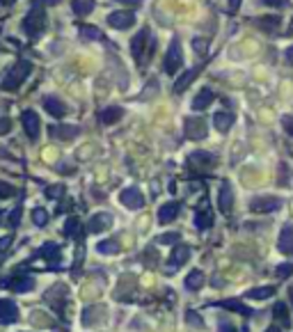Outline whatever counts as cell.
I'll use <instances>...</instances> for the list:
<instances>
[{
	"label": "cell",
	"instance_id": "obj_1",
	"mask_svg": "<svg viewBox=\"0 0 293 332\" xmlns=\"http://www.w3.org/2000/svg\"><path fill=\"white\" fill-rule=\"evenodd\" d=\"M44 28H46V12H44L42 2L39 0H34L32 7H30V12L26 14V18H23V30H26L28 37H39V34L44 32Z\"/></svg>",
	"mask_w": 293,
	"mask_h": 332
},
{
	"label": "cell",
	"instance_id": "obj_2",
	"mask_svg": "<svg viewBox=\"0 0 293 332\" xmlns=\"http://www.w3.org/2000/svg\"><path fill=\"white\" fill-rule=\"evenodd\" d=\"M30 71H32V62L18 60L16 64L10 69V74L5 76L2 85H0V88H2V92H14V90H18L23 85V80L30 76Z\"/></svg>",
	"mask_w": 293,
	"mask_h": 332
},
{
	"label": "cell",
	"instance_id": "obj_3",
	"mask_svg": "<svg viewBox=\"0 0 293 332\" xmlns=\"http://www.w3.org/2000/svg\"><path fill=\"white\" fill-rule=\"evenodd\" d=\"M181 64H184V53H181V42L176 37L170 42V48L168 53H165V62H163V69L165 74H170V76H174L176 71L181 69Z\"/></svg>",
	"mask_w": 293,
	"mask_h": 332
},
{
	"label": "cell",
	"instance_id": "obj_4",
	"mask_svg": "<svg viewBox=\"0 0 293 332\" xmlns=\"http://www.w3.org/2000/svg\"><path fill=\"white\" fill-rule=\"evenodd\" d=\"M184 133L190 140H202L206 138V124L202 117H186L184 120Z\"/></svg>",
	"mask_w": 293,
	"mask_h": 332
},
{
	"label": "cell",
	"instance_id": "obj_5",
	"mask_svg": "<svg viewBox=\"0 0 293 332\" xmlns=\"http://www.w3.org/2000/svg\"><path fill=\"white\" fill-rule=\"evenodd\" d=\"M21 124H23V131L30 140H37L39 138V131H42V122H39L37 112L34 110H23L21 114Z\"/></svg>",
	"mask_w": 293,
	"mask_h": 332
},
{
	"label": "cell",
	"instance_id": "obj_6",
	"mask_svg": "<svg viewBox=\"0 0 293 332\" xmlns=\"http://www.w3.org/2000/svg\"><path fill=\"white\" fill-rule=\"evenodd\" d=\"M149 37H152V30H149V28H142L140 32L133 37V42H130V53H133V60H136L138 64L144 60V44Z\"/></svg>",
	"mask_w": 293,
	"mask_h": 332
},
{
	"label": "cell",
	"instance_id": "obj_7",
	"mask_svg": "<svg viewBox=\"0 0 293 332\" xmlns=\"http://www.w3.org/2000/svg\"><path fill=\"white\" fill-rule=\"evenodd\" d=\"M120 202L124 204L126 208H142V206H144V197H142V192L138 190L136 186L124 188V190L120 192Z\"/></svg>",
	"mask_w": 293,
	"mask_h": 332
},
{
	"label": "cell",
	"instance_id": "obj_8",
	"mask_svg": "<svg viewBox=\"0 0 293 332\" xmlns=\"http://www.w3.org/2000/svg\"><path fill=\"white\" fill-rule=\"evenodd\" d=\"M234 206V190H232V184L229 181H222L220 188H218V208L220 213H229Z\"/></svg>",
	"mask_w": 293,
	"mask_h": 332
},
{
	"label": "cell",
	"instance_id": "obj_9",
	"mask_svg": "<svg viewBox=\"0 0 293 332\" xmlns=\"http://www.w3.org/2000/svg\"><path fill=\"white\" fill-rule=\"evenodd\" d=\"M108 23H110V28H114V30H126V28H130L133 23H136V16H133L130 12H110Z\"/></svg>",
	"mask_w": 293,
	"mask_h": 332
},
{
	"label": "cell",
	"instance_id": "obj_10",
	"mask_svg": "<svg viewBox=\"0 0 293 332\" xmlns=\"http://www.w3.org/2000/svg\"><path fill=\"white\" fill-rule=\"evenodd\" d=\"M2 286H10L14 294H26V291H30L34 286V280L30 275H16V278H12V280H5Z\"/></svg>",
	"mask_w": 293,
	"mask_h": 332
},
{
	"label": "cell",
	"instance_id": "obj_11",
	"mask_svg": "<svg viewBox=\"0 0 293 332\" xmlns=\"http://www.w3.org/2000/svg\"><path fill=\"white\" fill-rule=\"evenodd\" d=\"M277 208H280V200L277 197H256L250 204L252 213H270V211H277Z\"/></svg>",
	"mask_w": 293,
	"mask_h": 332
},
{
	"label": "cell",
	"instance_id": "obj_12",
	"mask_svg": "<svg viewBox=\"0 0 293 332\" xmlns=\"http://www.w3.org/2000/svg\"><path fill=\"white\" fill-rule=\"evenodd\" d=\"M110 227H112V216H110V213H94L90 224H87V229H90L92 234H101V232H106V229H110Z\"/></svg>",
	"mask_w": 293,
	"mask_h": 332
},
{
	"label": "cell",
	"instance_id": "obj_13",
	"mask_svg": "<svg viewBox=\"0 0 293 332\" xmlns=\"http://www.w3.org/2000/svg\"><path fill=\"white\" fill-rule=\"evenodd\" d=\"M277 250L282 254H293V224H284L277 238Z\"/></svg>",
	"mask_w": 293,
	"mask_h": 332
},
{
	"label": "cell",
	"instance_id": "obj_14",
	"mask_svg": "<svg viewBox=\"0 0 293 332\" xmlns=\"http://www.w3.org/2000/svg\"><path fill=\"white\" fill-rule=\"evenodd\" d=\"M179 202H165L163 206L158 208V222L160 224H168V222H174L176 216H179Z\"/></svg>",
	"mask_w": 293,
	"mask_h": 332
},
{
	"label": "cell",
	"instance_id": "obj_15",
	"mask_svg": "<svg viewBox=\"0 0 293 332\" xmlns=\"http://www.w3.org/2000/svg\"><path fill=\"white\" fill-rule=\"evenodd\" d=\"M18 318V307L7 298H0V323H14Z\"/></svg>",
	"mask_w": 293,
	"mask_h": 332
},
{
	"label": "cell",
	"instance_id": "obj_16",
	"mask_svg": "<svg viewBox=\"0 0 293 332\" xmlns=\"http://www.w3.org/2000/svg\"><path fill=\"white\" fill-rule=\"evenodd\" d=\"M234 112H229V110H220V112L213 114V126L218 128V133H227L229 128H232L234 124Z\"/></svg>",
	"mask_w": 293,
	"mask_h": 332
},
{
	"label": "cell",
	"instance_id": "obj_17",
	"mask_svg": "<svg viewBox=\"0 0 293 332\" xmlns=\"http://www.w3.org/2000/svg\"><path fill=\"white\" fill-rule=\"evenodd\" d=\"M44 108H46L48 114H53V117H64L66 114V106L58 96H44Z\"/></svg>",
	"mask_w": 293,
	"mask_h": 332
},
{
	"label": "cell",
	"instance_id": "obj_18",
	"mask_svg": "<svg viewBox=\"0 0 293 332\" xmlns=\"http://www.w3.org/2000/svg\"><path fill=\"white\" fill-rule=\"evenodd\" d=\"M188 259H190V248H188V245H176L174 252H172V259H170V270L184 266Z\"/></svg>",
	"mask_w": 293,
	"mask_h": 332
},
{
	"label": "cell",
	"instance_id": "obj_19",
	"mask_svg": "<svg viewBox=\"0 0 293 332\" xmlns=\"http://www.w3.org/2000/svg\"><path fill=\"white\" fill-rule=\"evenodd\" d=\"M78 133H80V128H78V126H69V124H64V126H50V136L58 138V140H74Z\"/></svg>",
	"mask_w": 293,
	"mask_h": 332
},
{
	"label": "cell",
	"instance_id": "obj_20",
	"mask_svg": "<svg viewBox=\"0 0 293 332\" xmlns=\"http://www.w3.org/2000/svg\"><path fill=\"white\" fill-rule=\"evenodd\" d=\"M213 98H216V94H213L211 90L202 88V92L197 94L195 98H192V110H197V112H200V110H206L208 106L213 104Z\"/></svg>",
	"mask_w": 293,
	"mask_h": 332
},
{
	"label": "cell",
	"instance_id": "obj_21",
	"mask_svg": "<svg viewBox=\"0 0 293 332\" xmlns=\"http://www.w3.org/2000/svg\"><path fill=\"white\" fill-rule=\"evenodd\" d=\"M101 122H104L106 126H110V124H117V122L124 117V110L120 108V106H108V108H104L101 110Z\"/></svg>",
	"mask_w": 293,
	"mask_h": 332
},
{
	"label": "cell",
	"instance_id": "obj_22",
	"mask_svg": "<svg viewBox=\"0 0 293 332\" xmlns=\"http://www.w3.org/2000/svg\"><path fill=\"white\" fill-rule=\"evenodd\" d=\"M218 307H222V310H232V312H236V314H240V316H252L254 312L250 310L248 305H243L240 300H220V302H216Z\"/></svg>",
	"mask_w": 293,
	"mask_h": 332
},
{
	"label": "cell",
	"instance_id": "obj_23",
	"mask_svg": "<svg viewBox=\"0 0 293 332\" xmlns=\"http://www.w3.org/2000/svg\"><path fill=\"white\" fill-rule=\"evenodd\" d=\"M37 256H42V259H46V262H58V259H60V245L58 243H44L42 248H39Z\"/></svg>",
	"mask_w": 293,
	"mask_h": 332
},
{
	"label": "cell",
	"instance_id": "obj_24",
	"mask_svg": "<svg viewBox=\"0 0 293 332\" xmlns=\"http://www.w3.org/2000/svg\"><path fill=\"white\" fill-rule=\"evenodd\" d=\"M71 7H74V14H76V16H87V14L94 10V0H74Z\"/></svg>",
	"mask_w": 293,
	"mask_h": 332
},
{
	"label": "cell",
	"instance_id": "obj_25",
	"mask_svg": "<svg viewBox=\"0 0 293 332\" xmlns=\"http://www.w3.org/2000/svg\"><path fill=\"white\" fill-rule=\"evenodd\" d=\"M202 284H204V272L202 270H190L188 278H186V288L195 291V288H202Z\"/></svg>",
	"mask_w": 293,
	"mask_h": 332
},
{
	"label": "cell",
	"instance_id": "obj_26",
	"mask_svg": "<svg viewBox=\"0 0 293 332\" xmlns=\"http://www.w3.org/2000/svg\"><path fill=\"white\" fill-rule=\"evenodd\" d=\"M190 163H202V168H211L216 163V158L208 152H195V154H190Z\"/></svg>",
	"mask_w": 293,
	"mask_h": 332
},
{
	"label": "cell",
	"instance_id": "obj_27",
	"mask_svg": "<svg viewBox=\"0 0 293 332\" xmlns=\"http://www.w3.org/2000/svg\"><path fill=\"white\" fill-rule=\"evenodd\" d=\"M256 28L266 30V32H275L277 28H280V18L277 16H261V18H256Z\"/></svg>",
	"mask_w": 293,
	"mask_h": 332
},
{
	"label": "cell",
	"instance_id": "obj_28",
	"mask_svg": "<svg viewBox=\"0 0 293 332\" xmlns=\"http://www.w3.org/2000/svg\"><path fill=\"white\" fill-rule=\"evenodd\" d=\"M195 76H197V69H190V71H186L184 76H181L179 80L174 82V92H176V94H181V92H184V90H186V88H188V85H190V82H192V78H195Z\"/></svg>",
	"mask_w": 293,
	"mask_h": 332
},
{
	"label": "cell",
	"instance_id": "obj_29",
	"mask_svg": "<svg viewBox=\"0 0 293 332\" xmlns=\"http://www.w3.org/2000/svg\"><path fill=\"white\" fill-rule=\"evenodd\" d=\"M272 294H275V286H259V288H252L250 294H248V298H252V300H266V298H270Z\"/></svg>",
	"mask_w": 293,
	"mask_h": 332
},
{
	"label": "cell",
	"instance_id": "obj_30",
	"mask_svg": "<svg viewBox=\"0 0 293 332\" xmlns=\"http://www.w3.org/2000/svg\"><path fill=\"white\" fill-rule=\"evenodd\" d=\"M213 224V216L208 211H197L195 216V227L197 229H208Z\"/></svg>",
	"mask_w": 293,
	"mask_h": 332
},
{
	"label": "cell",
	"instance_id": "obj_31",
	"mask_svg": "<svg viewBox=\"0 0 293 332\" xmlns=\"http://www.w3.org/2000/svg\"><path fill=\"white\" fill-rule=\"evenodd\" d=\"M96 250L101 252V254H114V252H120V243L114 238H110V240H101V243L96 245Z\"/></svg>",
	"mask_w": 293,
	"mask_h": 332
},
{
	"label": "cell",
	"instance_id": "obj_32",
	"mask_svg": "<svg viewBox=\"0 0 293 332\" xmlns=\"http://www.w3.org/2000/svg\"><path fill=\"white\" fill-rule=\"evenodd\" d=\"M272 316H275L282 326H288V310H286L284 302H275V307H272Z\"/></svg>",
	"mask_w": 293,
	"mask_h": 332
},
{
	"label": "cell",
	"instance_id": "obj_33",
	"mask_svg": "<svg viewBox=\"0 0 293 332\" xmlns=\"http://www.w3.org/2000/svg\"><path fill=\"white\" fill-rule=\"evenodd\" d=\"M32 222L37 224V227H46V224H48V211H46V208H34Z\"/></svg>",
	"mask_w": 293,
	"mask_h": 332
},
{
	"label": "cell",
	"instance_id": "obj_34",
	"mask_svg": "<svg viewBox=\"0 0 293 332\" xmlns=\"http://www.w3.org/2000/svg\"><path fill=\"white\" fill-rule=\"evenodd\" d=\"M80 34L85 39H101L104 34H101V30L98 28H94V26H80Z\"/></svg>",
	"mask_w": 293,
	"mask_h": 332
},
{
	"label": "cell",
	"instance_id": "obj_35",
	"mask_svg": "<svg viewBox=\"0 0 293 332\" xmlns=\"http://www.w3.org/2000/svg\"><path fill=\"white\" fill-rule=\"evenodd\" d=\"M78 227H80V220H78V218H69L62 232H64V236H74L78 232Z\"/></svg>",
	"mask_w": 293,
	"mask_h": 332
},
{
	"label": "cell",
	"instance_id": "obj_36",
	"mask_svg": "<svg viewBox=\"0 0 293 332\" xmlns=\"http://www.w3.org/2000/svg\"><path fill=\"white\" fill-rule=\"evenodd\" d=\"M291 272H293V264H280V266L275 268V275H277V278H282V280L288 278Z\"/></svg>",
	"mask_w": 293,
	"mask_h": 332
},
{
	"label": "cell",
	"instance_id": "obj_37",
	"mask_svg": "<svg viewBox=\"0 0 293 332\" xmlns=\"http://www.w3.org/2000/svg\"><path fill=\"white\" fill-rule=\"evenodd\" d=\"M16 192V188L10 184H5V181H0V200H7V197H12Z\"/></svg>",
	"mask_w": 293,
	"mask_h": 332
},
{
	"label": "cell",
	"instance_id": "obj_38",
	"mask_svg": "<svg viewBox=\"0 0 293 332\" xmlns=\"http://www.w3.org/2000/svg\"><path fill=\"white\" fill-rule=\"evenodd\" d=\"M176 238H179V234H174V232H168V234H160V236H158V243H160V245H174V243H176Z\"/></svg>",
	"mask_w": 293,
	"mask_h": 332
},
{
	"label": "cell",
	"instance_id": "obj_39",
	"mask_svg": "<svg viewBox=\"0 0 293 332\" xmlns=\"http://www.w3.org/2000/svg\"><path fill=\"white\" fill-rule=\"evenodd\" d=\"M21 216H23L21 206H16L14 211L10 213V220H7V222H10V227H12V229H14V227H18V222H21Z\"/></svg>",
	"mask_w": 293,
	"mask_h": 332
},
{
	"label": "cell",
	"instance_id": "obj_40",
	"mask_svg": "<svg viewBox=\"0 0 293 332\" xmlns=\"http://www.w3.org/2000/svg\"><path fill=\"white\" fill-rule=\"evenodd\" d=\"M192 48L197 50L200 55H204L206 53V48H208V44H206V39H200V37H195L192 39Z\"/></svg>",
	"mask_w": 293,
	"mask_h": 332
},
{
	"label": "cell",
	"instance_id": "obj_41",
	"mask_svg": "<svg viewBox=\"0 0 293 332\" xmlns=\"http://www.w3.org/2000/svg\"><path fill=\"white\" fill-rule=\"evenodd\" d=\"M282 126H284V131L293 138V114H284V117H282Z\"/></svg>",
	"mask_w": 293,
	"mask_h": 332
},
{
	"label": "cell",
	"instance_id": "obj_42",
	"mask_svg": "<svg viewBox=\"0 0 293 332\" xmlns=\"http://www.w3.org/2000/svg\"><path fill=\"white\" fill-rule=\"evenodd\" d=\"M286 174H288L286 163H280V186H286Z\"/></svg>",
	"mask_w": 293,
	"mask_h": 332
},
{
	"label": "cell",
	"instance_id": "obj_43",
	"mask_svg": "<svg viewBox=\"0 0 293 332\" xmlns=\"http://www.w3.org/2000/svg\"><path fill=\"white\" fill-rule=\"evenodd\" d=\"M261 5H266V7H277V10H280V7L286 5V0H261Z\"/></svg>",
	"mask_w": 293,
	"mask_h": 332
},
{
	"label": "cell",
	"instance_id": "obj_44",
	"mask_svg": "<svg viewBox=\"0 0 293 332\" xmlns=\"http://www.w3.org/2000/svg\"><path fill=\"white\" fill-rule=\"evenodd\" d=\"M10 128H12V122L2 117V120H0V136H2V133H7V131H10Z\"/></svg>",
	"mask_w": 293,
	"mask_h": 332
},
{
	"label": "cell",
	"instance_id": "obj_45",
	"mask_svg": "<svg viewBox=\"0 0 293 332\" xmlns=\"http://www.w3.org/2000/svg\"><path fill=\"white\" fill-rule=\"evenodd\" d=\"M10 245H12V236H2V238H0V252H5Z\"/></svg>",
	"mask_w": 293,
	"mask_h": 332
},
{
	"label": "cell",
	"instance_id": "obj_46",
	"mask_svg": "<svg viewBox=\"0 0 293 332\" xmlns=\"http://www.w3.org/2000/svg\"><path fill=\"white\" fill-rule=\"evenodd\" d=\"M218 332H238V328H234V326H229V323H222V326H220V330ZM245 332V330H243Z\"/></svg>",
	"mask_w": 293,
	"mask_h": 332
},
{
	"label": "cell",
	"instance_id": "obj_47",
	"mask_svg": "<svg viewBox=\"0 0 293 332\" xmlns=\"http://www.w3.org/2000/svg\"><path fill=\"white\" fill-rule=\"evenodd\" d=\"M60 192H62V186H55V188H48V190H46V195L55 197V195H60Z\"/></svg>",
	"mask_w": 293,
	"mask_h": 332
},
{
	"label": "cell",
	"instance_id": "obj_48",
	"mask_svg": "<svg viewBox=\"0 0 293 332\" xmlns=\"http://www.w3.org/2000/svg\"><path fill=\"white\" fill-rule=\"evenodd\" d=\"M188 321H190V323H195V326H200V328L204 326V323H202V318H197V316L192 314V312H188Z\"/></svg>",
	"mask_w": 293,
	"mask_h": 332
},
{
	"label": "cell",
	"instance_id": "obj_49",
	"mask_svg": "<svg viewBox=\"0 0 293 332\" xmlns=\"http://www.w3.org/2000/svg\"><path fill=\"white\" fill-rule=\"evenodd\" d=\"M240 2H243V0H229V10L232 12H236L240 7Z\"/></svg>",
	"mask_w": 293,
	"mask_h": 332
},
{
	"label": "cell",
	"instance_id": "obj_50",
	"mask_svg": "<svg viewBox=\"0 0 293 332\" xmlns=\"http://www.w3.org/2000/svg\"><path fill=\"white\" fill-rule=\"evenodd\" d=\"M286 64L293 66V46H288V48H286Z\"/></svg>",
	"mask_w": 293,
	"mask_h": 332
},
{
	"label": "cell",
	"instance_id": "obj_51",
	"mask_svg": "<svg viewBox=\"0 0 293 332\" xmlns=\"http://www.w3.org/2000/svg\"><path fill=\"white\" fill-rule=\"evenodd\" d=\"M120 2H124V5H133V7H136V5H140L142 0H120Z\"/></svg>",
	"mask_w": 293,
	"mask_h": 332
},
{
	"label": "cell",
	"instance_id": "obj_52",
	"mask_svg": "<svg viewBox=\"0 0 293 332\" xmlns=\"http://www.w3.org/2000/svg\"><path fill=\"white\" fill-rule=\"evenodd\" d=\"M266 332H282V328H277V326H270Z\"/></svg>",
	"mask_w": 293,
	"mask_h": 332
},
{
	"label": "cell",
	"instance_id": "obj_53",
	"mask_svg": "<svg viewBox=\"0 0 293 332\" xmlns=\"http://www.w3.org/2000/svg\"><path fill=\"white\" fill-rule=\"evenodd\" d=\"M288 300H291V305H293V286L288 288Z\"/></svg>",
	"mask_w": 293,
	"mask_h": 332
},
{
	"label": "cell",
	"instance_id": "obj_54",
	"mask_svg": "<svg viewBox=\"0 0 293 332\" xmlns=\"http://www.w3.org/2000/svg\"><path fill=\"white\" fill-rule=\"evenodd\" d=\"M14 0H0V5H12Z\"/></svg>",
	"mask_w": 293,
	"mask_h": 332
},
{
	"label": "cell",
	"instance_id": "obj_55",
	"mask_svg": "<svg viewBox=\"0 0 293 332\" xmlns=\"http://www.w3.org/2000/svg\"><path fill=\"white\" fill-rule=\"evenodd\" d=\"M291 32H293V23H291Z\"/></svg>",
	"mask_w": 293,
	"mask_h": 332
},
{
	"label": "cell",
	"instance_id": "obj_56",
	"mask_svg": "<svg viewBox=\"0 0 293 332\" xmlns=\"http://www.w3.org/2000/svg\"><path fill=\"white\" fill-rule=\"evenodd\" d=\"M0 218H2V211H0Z\"/></svg>",
	"mask_w": 293,
	"mask_h": 332
}]
</instances>
